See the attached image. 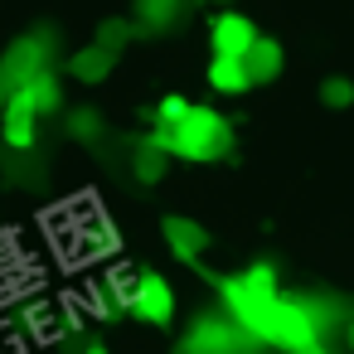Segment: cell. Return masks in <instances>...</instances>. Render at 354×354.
Returning a JSON list of instances; mask_svg holds the SVG:
<instances>
[{
  "instance_id": "5bb4252c",
  "label": "cell",
  "mask_w": 354,
  "mask_h": 354,
  "mask_svg": "<svg viewBox=\"0 0 354 354\" xmlns=\"http://www.w3.org/2000/svg\"><path fill=\"white\" fill-rule=\"evenodd\" d=\"M165 170H170V156H165L160 146L141 141V146H136V160H131V175H136L141 185H160V180H165Z\"/></svg>"
},
{
  "instance_id": "44dd1931",
  "label": "cell",
  "mask_w": 354,
  "mask_h": 354,
  "mask_svg": "<svg viewBox=\"0 0 354 354\" xmlns=\"http://www.w3.org/2000/svg\"><path fill=\"white\" fill-rule=\"evenodd\" d=\"M185 112H189V102H185L180 93H170V97H160V107H156V112H146V117H151L156 127H175Z\"/></svg>"
},
{
  "instance_id": "30bf717a",
  "label": "cell",
  "mask_w": 354,
  "mask_h": 354,
  "mask_svg": "<svg viewBox=\"0 0 354 354\" xmlns=\"http://www.w3.org/2000/svg\"><path fill=\"white\" fill-rule=\"evenodd\" d=\"M160 233H165V243H170V252H175L180 262H199V252L209 248V233H204L194 218H180V214H170V218L160 223Z\"/></svg>"
},
{
  "instance_id": "cb8c5ba5",
  "label": "cell",
  "mask_w": 354,
  "mask_h": 354,
  "mask_svg": "<svg viewBox=\"0 0 354 354\" xmlns=\"http://www.w3.org/2000/svg\"><path fill=\"white\" fill-rule=\"evenodd\" d=\"M306 354H330V349H325V344H310V349H306Z\"/></svg>"
},
{
  "instance_id": "8992f818",
  "label": "cell",
  "mask_w": 354,
  "mask_h": 354,
  "mask_svg": "<svg viewBox=\"0 0 354 354\" xmlns=\"http://www.w3.org/2000/svg\"><path fill=\"white\" fill-rule=\"evenodd\" d=\"M0 131H6V146L10 151H35V136H39V112H35V97L25 88L6 93V107H0Z\"/></svg>"
},
{
  "instance_id": "484cf974",
  "label": "cell",
  "mask_w": 354,
  "mask_h": 354,
  "mask_svg": "<svg viewBox=\"0 0 354 354\" xmlns=\"http://www.w3.org/2000/svg\"><path fill=\"white\" fill-rule=\"evenodd\" d=\"M6 93H10V88H6V78H0V107H6Z\"/></svg>"
},
{
  "instance_id": "6da1fadb",
  "label": "cell",
  "mask_w": 354,
  "mask_h": 354,
  "mask_svg": "<svg viewBox=\"0 0 354 354\" xmlns=\"http://www.w3.org/2000/svg\"><path fill=\"white\" fill-rule=\"evenodd\" d=\"M151 146H160L165 156H180V160H194V165H214V160L233 156V122L218 117L214 107L189 102V112L175 127H156Z\"/></svg>"
},
{
  "instance_id": "2e32d148",
  "label": "cell",
  "mask_w": 354,
  "mask_h": 354,
  "mask_svg": "<svg viewBox=\"0 0 354 354\" xmlns=\"http://www.w3.org/2000/svg\"><path fill=\"white\" fill-rule=\"evenodd\" d=\"M25 93L35 97V112H39V117H49V112L64 107V83H59L54 73H39L35 83H25Z\"/></svg>"
},
{
  "instance_id": "52a82bcc",
  "label": "cell",
  "mask_w": 354,
  "mask_h": 354,
  "mask_svg": "<svg viewBox=\"0 0 354 354\" xmlns=\"http://www.w3.org/2000/svg\"><path fill=\"white\" fill-rule=\"evenodd\" d=\"M252 39H257V25L248 15H238V10H218L209 20V44H214L218 59H243Z\"/></svg>"
},
{
  "instance_id": "4fadbf2b",
  "label": "cell",
  "mask_w": 354,
  "mask_h": 354,
  "mask_svg": "<svg viewBox=\"0 0 354 354\" xmlns=\"http://www.w3.org/2000/svg\"><path fill=\"white\" fill-rule=\"evenodd\" d=\"M209 88H214V93H228V97L248 93L252 83H248V73H243V59H218V54H214V64H209Z\"/></svg>"
},
{
  "instance_id": "9c48e42d",
  "label": "cell",
  "mask_w": 354,
  "mask_h": 354,
  "mask_svg": "<svg viewBox=\"0 0 354 354\" xmlns=\"http://www.w3.org/2000/svg\"><path fill=\"white\" fill-rule=\"evenodd\" d=\"M281 64H286V54H281V44L267 39V35H257V39L248 44V54H243V73H248L252 88H257V83H277Z\"/></svg>"
},
{
  "instance_id": "ffe728a7",
  "label": "cell",
  "mask_w": 354,
  "mask_h": 354,
  "mask_svg": "<svg viewBox=\"0 0 354 354\" xmlns=\"http://www.w3.org/2000/svg\"><path fill=\"white\" fill-rule=\"evenodd\" d=\"M320 102H325V107H335V112H339V107H354V83H349V78H339V73H335V78H325V83H320Z\"/></svg>"
},
{
  "instance_id": "8fae6325",
  "label": "cell",
  "mask_w": 354,
  "mask_h": 354,
  "mask_svg": "<svg viewBox=\"0 0 354 354\" xmlns=\"http://www.w3.org/2000/svg\"><path fill=\"white\" fill-rule=\"evenodd\" d=\"M189 0H136V30L141 35H160V30H175L180 15H185Z\"/></svg>"
},
{
  "instance_id": "7c38bea8",
  "label": "cell",
  "mask_w": 354,
  "mask_h": 354,
  "mask_svg": "<svg viewBox=\"0 0 354 354\" xmlns=\"http://www.w3.org/2000/svg\"><path fill=\"white\" fill-rule=\"evenodd\" d=\"M112 64H117V54H107V49H97V44H83V49L68 59V73H73L78 83H102V78L112 73Z\"/></svg>"
},
{
  "instance_id": "d6986e66",
  "label": "cell",
  "mask_w": 354,
  "mask_h": 354,
  "mask_svg": "<svg viewBox=\"0 0 354 354\" xmlns=\"http://www.w3.org/2000/svg\"><path fill=\"white\" fill-rule=\"evenodd\" d=\"M68 136H73V141H97V136H102V112H97V107L68 112Z\"/></svg>"
},
{
  "instance_id": "5b68a950",
  "label": "cell",
  "mask_w": 354,
  "mask_h": 354,
  "mask_svg": "<svg viewBox=\"0 0 354 354\" xmlns=\"http://www.w3.org/2000/svg\"><path fill=\"white\" fill-rule=\"evenodd\" d=\"M127 310H131L136 320H146V325H160V330H165V325L175 320V291H170V281H165L160 272L141 267V272H136V286H131Z\"/></svg>"
},
{
  "instance_id": "277c9868",
  "label": "cell",
  "mask_w": 354,
  "mask_h": 354,
  "mask_svg": "<svg viewBox=\"0 0 354 354\" xmlns=\"http://www.w3.org/2000/svg\"><path fill=\"white\" fill-rule=\"evenodd\" d=\"M49 39H54V35L44 30V35H25V39H15V44L6 49V59H0V78H6L10 93L25 88V83H35L39 73H49V54H54Z\"/></svg>"
},
{
  "instance_id": "d4e9b609",
  "label": "cell",
  "mask_w": 354,
  "mask_h": 354,
  "mask_svg": "<svg viewBox=\"0 0 354 354\" xmlns=\"http://www.w3.org/2000/svg\"><path fill=\"white\" fill-rule=\"evenodd\" d=\"M194 6H228V0H194Z\"/></svg>"
},
{
  "instance_id": "603a6c76",
  "label": "cell",
  "mask_w": 354,
  "mask_h": 354,
  "mask_svg": "<svg viewBox=\"0 0 354 354\" xmlns=\"http://www.w3.org/2000/svg\"><path fill=\"white\" fill-rule=\"evenodd\" d=\"M344 339H349V349H354V320H349V325H344Z\"/></svg>"
},
{
  "instance_id": "ba28073f",
  "label": "cell",
  "mask_w": 354,
  "mask_h": 354,
  "mask_svg": "<svg viewBox=\"0 0 354 354\" xmlns=\"http://www.w3.org/2000/svg\"><path fill=\"white\" fill-rule=\"evenodd\" d=\"M122 248V233H117V223L112 218H102V214H88L83 223H78V233H73V252L88 262V257H112Z\"/></svg>"
},
{
  "instance_id": "9a60e30c",
  "label": "cell",
  "mask_w": 354,
  "mask_h": 354,
  "mask_svg": "<svg viewBox=\"0 0 354 354\" xmlns=\"http://www.w3.org/2000/svg\"><path fill=\"white\" fill-rule=\"evenodd\" d=\"M15 325H20L25 339H44L54 330V306L49 301H25V310L15 315Z\"/></svg>"
},
{
  "instance_id": "e0dca14e",
  "label": "cell",
  "mask_w": 354,
  "mask_h": 354,
  "mask_svg": "<svg viewBox=\"0 0 354 354\" xmlns=\"http://www.w3.org/2000/svg\"><path fill=\"white\" fill-rule=\"evenodd\" d=\"M136 35H141V30H136L131 20H117V15H112V20H102V25H97V39H93V44H97V49H107V54H122Z\"/></svg>"
},
{
  "instance_id": "3957f363",
  "label": "cell",
  "mask_w": 354,
  "mask_h": 354,
  "mask_svg": "<svg viewBox=\"0 0 354 354\" xmlns=\"http://www.w3.org/2000/svg\"><path fill=\"white\" fill-rule=\"evenodd\" d=\"M267 344H277V349H286V354H306L310 344H320V325L310 320V310H306L301 296H277Z\"/></svg>"
},
{
  "instance_id": "ac0fdd59",
  "label": "cell",
  "mask_w": 354,
  "mask_h": 354,
  "mask_svg": "<svg viewBox=\"0 0 354 354\" xmlns=\"http://www.w3.org/2000/svg\"><path fill=\"white\" fill-rule=\"evenodd\" d=\"M131 286H136V272H131V267H107L102 281H97V291H107L122 310H127V301H131Z\"/></svg>"
},
{
  "instance_id": "7a4b0ae2",
  "label": "cell",
  "mask_w": 354,
  "mask_h": 354,
  "mask_svg": "<svg viewBox=\"0 0 354 354\" xmlns=\"http://www.w3.org/2000/svg\"><path fill=\"white\" fill-rule=\"evenodd\" d=\"M257 339L248 330H238L223 310H199L189 320V330L180 335V349L175 354H252Z\"/></svg>"
},
{
  "instance_id": "7402d4cb",
  "label": "cell",
  "mask_w": 354,
  "mask_h": 354,
  "mask_svg": "<svg viewBox=\"0 0 354 354\" xmlns=\"http://www.w3.org/2000/svg\"><path fill=\"white\" fill-rule=\"evenodd\" d=\"M83 354H112V349H107V344H88Z\"/></svg>"
}]
</instances>
